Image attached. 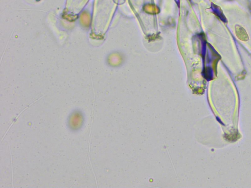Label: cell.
I'll use <instances>...</instances> for the list:
<instances>
[{
	"mask_svg": "<svg viewBox=\"0 0 251 188\" xmlns=\"http://www.w3.org/2000/svg\"><path fill=\"white\" fill-rule=\"evenodd\" d=\"M83 117L81 113L76 112L73 113L69 118V126L73 130H78L82 126Z\"/></svg>",
	"mask_w": 251,
	"mask_h": 188,
	"instance_id": "1",
	"label": "cell"
}]
</instances>
